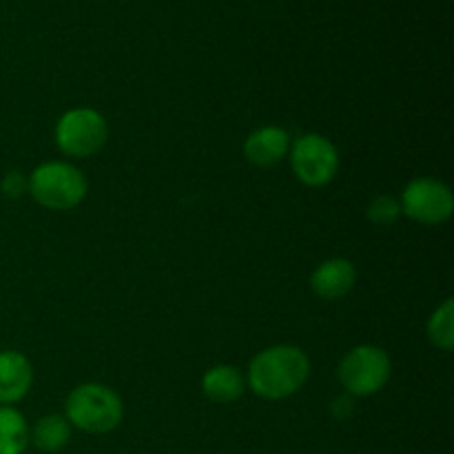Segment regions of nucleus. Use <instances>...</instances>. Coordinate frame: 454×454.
<instances>
[{
    "label": "nucleus",
    "instance_id": "f03ea898",
    "mask_svg": "<svg viewBox=\"0 0 454 454\" xmlns=\"http://www.w3.org/2000/svg\"><path fill=\"white\" fill-rule=\"evenodd\" d=\"M124 406L118 393L102 384H82L67 399V421L82 433L106 434L122 421Z\"/></svg>",
    "mask_w": 454,
    "mask_h": 454
},
{
    "label": "nucleus",
    "instance_id": "f257e3e1",
    "mask_svg": "<svg viewBox=\"0 0 454 454\" xmlns=\"http://www.w3.org/2000/svg\"><path fill=\"white\" fill-rule=\"evenodd\" d=\"M310 372V362L297 346H273L255 355L248 366V386L262 399H286L301 390Z\"/></svg>",
    "mask_w": 454,
    "mask_h": 454
},
{
    "label": "nucleus",
    "instance_id": "f8f14e48",
    "mask_svg": "<svg viewBox=\"0 0 454 454\" xmlns=\"http://www.w3.org/2000/svg\"><path fill=\"white\" fill-rule=\"evenodd\" d=\"M29 446V426L12 406H0V454H25Z\"/></svg>",
    "mask_w": 454,
    "mask_h": 454
},
{
    "label": "nucleus",
    "instance_id": "7ed1b4c3",
    "mask_svg": "<svg viewBox=\"0 0 454 454\" xmlns=\"http://www.w3.org/2000/svg\"><path fill=\"white\" fill-rule=\"evenodd\" d=\"M27 182L31 198L49 211H69L87 195V180L82 171L67 162L40 164Z\"/></svg>",
    "mask_w": 454,
    "mask_h": 454
},
{
    "label": "nucleus",
    "instance_id": "0eeeda50",
    "mask_svg": "<svg viewBox=\"0 0 454 454\" xmlns=\"http://www.w3.org/2000/svg\"><path fill=\"white\" fill-rule=\"evenodd\" d=\"M402 213L424 226H437L450 220L454 211L452 191L433 177H417L403 189Z\"/></svg>",
    "mask_w": 454,
    "mask_h": 454
},
{
    "label": "nucleus",
    "instance_id": "dca6fc26",
    "mask_svg": "<svg viewBox=\"0 0 454 454\" xmlns=\"http://www.w3.org/2000/svg\"><path fill=\"white\" fill-rule=\"evenodd\" d=\"M27 189H29V182H27V177L22 176V173L13 171L4 176L3 193L7 195V198H20V195L27 193Z\"/></svg>",
    "mask_w": 454,
    "mask_h": 454
},
{
    "label": "nucleus",
    "instance_id": "ddd939ff",
    "mask_svg": "<svg viewBox=\"0 0 454 454\" xmlns=\"http://www.w3.org/2000/svg\"><path fill=\"white\" fill-rule=\"evenodd\" d=\"M29 439L34 442V446L43 452H58L60 448H65L71 439V424L67 421V417L60 415H49L43 417L38 424L31 430Z\"/></svg>",
    "mask_w": 454,
    "mask_h": 454
},
{
    "label": "nucleus",
    "instance_id": "39448f33",
    "mask_svg": "<svg viewBox=\"0 0 454 454\" xmlns=\"http://www.w3.org/2000/svg\"><path fill=\"white\" fill-rule=\"evenodd\" d=\"M109 140L105 115L96 109H71L58 120V149L69 158H91Z\"/></svg>",
    "mask_w": 454,
    "mask_h": 454
},
{
    "label": "nucleus",
    "instance_id": "2eb2a0df",
    "mask_svg": "<svg viewBox=\"0 0 454 454\" xmlns=\"http://www.w3.org/2000/svg\"><path fill=\"white\" fill-rule=\"evenodd\" d=\"M366 215L375 226H390L402 215V204L393 195H380V198H375L371 202Z\"/></svg>",
    "mask_w": 454,
    "mask_h": 454
},
{
    "label": "nucleus",
    "instance_id": "423d86ee",
    "mask_svg": "<svg viewBox=\"0 0 454 454\" xmlns=\"http://www.w3.org/2000/svg\"><path fill=\"white\" fill-rule=\"evenodd\" d=\"M291 167L297 180L306 186H324L340 171V153L324 136H301L291 149Z\"/></svg>",
    "mask_w": 454,
    "mask_h": 454
},
{
    "label": "nucleus",
    "instance_id": "1a4fd4ad",
    "mask_svg": "<svg viewBox=\"0 0 454 454\" xmlns=\"http://www.w3.org/2000/svg\"><path fill=\"white\" fill-rule=\"evenodd\" d=\"M34 371L18 350H0V406H13L29 393Z\"/></svg>",
    "mask_w": 454,
    "mask_h": 454
},
{
    "label": "nucleus",
    "instance_id": "6e6552de",
    "mask_svg": "<svg viewBox=\"0 0 454 454\" xmlns=\"http://www.w3.org/2000/svg\"><path fill=\"white\" fill-rule=\"evenodd\" d=\"M355 282H357V270L348 260H341V257L322 262L310 275V288L315 295L326 301H335L348 295Z\"/></svg>",
    "mask_w": 454,
    "mask_h": 454
},
{
    "label": "nucleus",
    "instance_id": "4468645a",
    "mask_svg": "<svg viewBox=\"0 0 454 454\" xmlns=\"http://www.w3.org/2000/svg\"><path fill=\"white\" fill-rule=\"evenodd\" d=\"M428 340L439 350H452L454 346V301L446 300L433 315L428 322Z\"/></svg>",
    "mask_w": 454,
    "mask_h": 454
},
{
    "label": "nucleus",
    "instance_id": "9b49d317",
    "mask_svg": "<svg viewBox=\"0 0 454 454\" xmlns=\"http://www.w3.org/2000/svg\"><path fill=\"white\" fill-rule=\"evenodd\" d=\"M247 381L233 366H215L202 377V393L213 403H233L244 395Z\"/></svg>",
    "mask_w": 454,
    "mask_h": 454
},
{
    "label": "nucleus",
    "instance_id": "20e7f679",
    "mask_svg": "<svg viewBox=\"0 0 454 454\" xmlns=\"http://www.w3.org/2000/svg\"><path fill=\"white\" fill-rule=\"evenodd\" d=\"M390 357L380 346L364 344L350 350L340 364V381L346 393L355 397H371L380 393L390 380Z\"/></svg>",
    "mask_w": 454,
    "mask_h": 454
},
{
    "label": "nucleus",
    "instance_id": "9d476101",
    "mask_svg": "<svg viewBox=\"0 0 454 454\" xmlns=\"http://www.w3.org/2000/svg\"><path fill=\"white\" fill-rule=\"evenodd\" d=\"M291 151V137L279 127H262L244 142V155L255 167H273L282 162Z\"/></svg>",
    "mask_w": 454,
    "mask_h": 454
}]
</instances>
